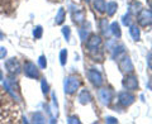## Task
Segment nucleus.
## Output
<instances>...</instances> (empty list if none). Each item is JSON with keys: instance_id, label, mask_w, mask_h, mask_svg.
<instances>
[{"instance_id": "nucleus-1", "label": "nucleus", "mask_w": 152, "mask_h": 124, "mask_svg": "<svg viewBox=\"0 0 152 124\" xmlns=\"http://www.w3.org/2000/svg\"><path fill=\"white\" fill-rule=\"evenodd\" d=\"M79 88H80V80H79V77L71 75V76H67V77L65 79V82H64L65 94H67V95L75 94L76 90H77Z\"/></svg>"}, {"instance_id": "nucleus-2", "label": "nucleus", "mask_w": 152, "mask_h": 124, "mask_svg": "<svg viewBox=\"0 0 152 124\" xmlns=\"http://www.w3.org/2000/svg\"><path fill=\"white\" fill-rule=\"evenodd\" d=\"M5 69L9 75L15 76L22 71V66H20V62H19L15 57H12V58H8L5 61Z\"/></svg>"}, {"instance_id": "nucleus-3", "label": "nucleus", "mask_w": 152, "mask_h": 124, "mask_svg": "<svg viewBox=\"0 0 152 124\" xmlns=\"http://www.w3.org/2000/svg\"><path fill=\"white\" fill-rule=\"evenodd\" d=\"M88 79L90 80V82H91L94 86H96V88H100L103 85V82H104L102 74L99 72L98 70H95V69H90L88 71Z\"/></svg>"}, {"instance_id": "nucleus-4", "label": "nucleus", "mask_w": 152, "mask_h": 124, "mask_svg": "<svg viewBox=\"0 0 152 124\" xmlns=\"http://www.w3.org/2000/svg\"><path fill=\"white\" fill-rule=\"evenodd\" d=\"M137 19H138L140 26L142 27H147L152 24V10H150V9H142Z\"/></svg>"}, {"instance_id": "nucleus-5", "label": "nucleus", "mask_w": 152, "mask_h": 124, "mask_svg": "<svg viewBox=\"0 0 152 124\" xmlns=\"http://www.w3.org/2000/svg\"><path fill=\"white\" fill-rule=\"evenodd\" d=\"M24 75L29 79H38L39 77V70L36 66V63L33 62H26L24 65Z\"/></svg>"}, {"instance_id": "nucleus-6", "label": "nucleus", "mask_w": 152, "mask_h": 124, "mask_svg": "<svg viewBox=\"0 0 152 124\" xmlns=\"http://www.w3.org/2000/svg\"><path fill=\"white\" fill-rule=\"evenodd\" d=\"M119 69H121L122 72H124V74H132L133 71H134V66H133L132 61H131V58L128 56H124L121 60V62H119Z\"/></svg>"}, {"instance_id": "nucleus-7", "label": "nucleus", "mask_w": 152, "mask_h": 124, "mask_svg": "<svg viewBox=\"0 0 152 124\" xmlns=\"http://www.w3.org/2000/svg\"><path fill=\"white\" fill-rule=\"evenodd\" d=\"M118 100H119L121 105L122 106H129L131 104L134 103L136 100V96L131 93H127V91H123L119 94V96H118Z\"/></svg>"}, {"instance_id": "nucleus-8", "label": "nucleus", "mask_w": 152, "mask_h": 124, "mask_svg": "<svg viewBox=\"0 0 152 124\" xmlns=\"http://www.w3.org/2000/svg\"><path fill=\"white\" fill-rule=\"evenodd\" d=\"M123 88L127 90H136L138 88V80H137L136 76L128 75L123 79Z\"/></svg>"}, {"instance_id": "nucleus-9", "label": "nucleus", "mask_w": 152, "mask_h": 124, "mask_svg": "<svg viewBox=\"0 0 152 124\" xmlns=\"http://www.w3.org/2000/svg\"><path fill=\"white\" fill-rule=\"evenodd\" d=\"M98 98L100 100V103L104 104V105H109L112 101V98H113V93L108 89H100L98 93Z\"/></svg>"}, {"instance_id": "nucleus-10", "label": "nucleus", "mask_w": 152, "mask_h": 124, "mask_svg": "<svg viewBox=\"0 0 152 124\" xmlns=\"http://www.w3.org/2000/svg\"><path fill=\"white\" fill-rule=\"evenodd\" d=\"M100 44H102V38L99 36H96V34H91L89 37L88 42H86V47L89 48V51L99 48V46H100Z\"/></svg>"}, {"instance_id": "nucleus-11", "label": "nucleus", "mask_w": 152, "mask_h": 124, "mask_svg": "<svg viewBox=\"0 0 152 124\" xmlns=\"http://www.w3.org/2000/svg\"><path fill=\"white\" fill-rule=\"evenodd\" d=\"M71 13H72V19L76 24H81L85 22V14L84 12H81L79 8H75L74 5H71Z\"/></svg>"}, {"instance_id": "nucleus-12", "label": "nucleus", "mask_w": 152, "mask_h": 124, "mask_svg": "<svg viewBox=\"0 0 152 124\" xmlns=\"http://www.w3.org/2000/svg\"><path fill=\"white\" fill-rule=\"evenodd\" d=\"M91 100H93L91 94H90V91L86 89H84L83 91L79 94V101H80V104H83V105H86Z\"/></svg>"}, {"instance_id": "nucleus-13", "label": "nucleus", "mask_w": 152, "mask_h": 124, "mask_svg": "<svg viewBox=\"0 0 152 124\" xmlns=\"http://www.w3.org/2000/svg\"><path fill=\"white\" fill-rule=\"evenodd\" d=\"M110 51H112V57H113V58H119V57H121L122 55H124V52H126L124 46H123V44L115 46V47H114V48H112Z\"/></svg>"}, {"instance_id": "nucleus-14", "label": "nucleus", "mask_w": 152, "mask_h": 124, "mask_svg": "<svg viewBox=\"0 0 152 124\" xmlns=\"http://www.w3.org/2000/svg\"><path fill=\"white\" fill-rule=\"evenodd\" d=\"M117 9H118V4L115 1H109L107 5H105V12L108 13L109 17H113L114 14H115Z\"/></svg>"}, {"instance_id": "nucleus-15", "label": "nucleus", "mask_w": 152, "mask_h": 124, "mask_svg": "<svg viewBox=\"0 0 152 124\" xmlns=\"http://www.w3.org/2000/svg\"><path fill=\"white\" fill-rule=\"evenodd\" d=\"M129 33H131V36H132V38L134 41H140V38H141V31H140V28L137 27V26L131 24L129 26Z\"/></svg>"}, {"instance_id": "nucleus-16", "label": "nucleus", "mask_w": 152, "mask_h": 124, "mask_svg": "<svg viewBox=\"0 0 152 124\" xmlns=\"http://www.w3.org/2000/svg\"><path fill=\"white\" fill-rule=\"evenodd\" d=\"M109 28H110V33H112V34H113L114 37H117V38H121V36H122L121 27H119V24H118L117 22H113Z\"/></svg>"}, {"instance_id": "nucleus-17", "label": "nucleus", "mask_w": 152, "mask_h": 124, "mask_svg": "<svg viewBox=\"0 0 152 124\" xmlns=\"http://www.w3.org/2000/svg\"><path fill=\"white\" fill-rule=\"evenodd\" d=\"M93 4H94V8L96 9L99 13H104V12H105V5H107L105 0H94Z\"/></svg>"}, {"instance_id": "nucleus-18", "label": "nucleus", "mask_w": 152, "mask_h": 124, "mask_svg": "<svg viewBox=\"0 0 152 124\" xmlns=\"http://www.w3.org/2000/svg\"><path fill=\"white\" fill-rule=\"evenodd\" d=\"M65 17H66L65 9H64V8H60V9H58V13H57V15H56V19H55V23H56L57 26L62 24L64 20H65Z\"/></svg>"}, {"instance_id": "nucleus-19", "label": "nucleus", "mask_w": 152, "mask_h": 124, "mask_svg": "<svg viewBox=\"0 0 152 124\" xmlns=\"http://www.w3.org/2000/svg\"><path fill=\"white\" fill-rule=\"evenodd\" d=\"M100 28H102V32H103L104 36H109V34H110V28H109V24H108L107 19H102V20H100Z\"/></svg>"}, {"instance_id": "nucleus-20", "label": "nucleus", "mask_w": 152, "mask_h": 124, "mask_svg": "<svg viewBox=\"0 0 152 124\" xmlns=\"http://www.w3.org/2000/svg\"><path fill=\"white\" fill-rule=\"evenodd\" d=\"M32 120L34 123H45L46 119H45V115L42 113H34L32 115Z\"/></svg>"}, {"instance_id": "nucleus-21", "label": "nucleus", "mask_w": 152, "mask_h": 124, "mask_svg": "<svg viewBox=\"0 0 152 124\" xmlns=\"http://www.w3.org/2000/svg\"><path fill=\"white\" fill-rule=\"evenodd\" d=\"M66 61H67V50H61V52H60V62H61V65L65 66Z\"/></svg>"}, {"instance_id": "nucleus-22", "label": "nucleus", "mask_w": 152, "mask_h": 124, "mask_svg": "<svg viewBox=\"0 0 152 124\" xmlns=\"http://www.w3.org/2000/svg\"><path fill=\"white\" fill-rule=\"evenodd\" d=\"M42 34H43V28L41 26H37L34 28V31H33V36H34V38H37V39H39L42 37Z\"/></svg>"}, {"instance_id": "nucleus-23", "label": "nucleus", "mask_w": 152, "mask_h": 124, "mask_svg": "<svg viewBox=\"0 0 152 124\" xmlns=\"http://www.w3.org/2000/svg\"><path fill=\"white\" fill-rule=\"evenodd\" d=\"M41 86H42V93H43L45 95H47V94H48V91H50V86H48V84H47L46 79H42Z\"/></svg>"}, {"instance_id": "nucleus-24", "label": "nucleus", "mask_w": 152, "mask_h": 124, "mask_svg": "<svg viewBox=\"0 0 152 124\" xmlns=\"http://www.w3.org/2000/svg\"><path fill=\"white\" fill-rule=\"evenodd\" d=\"M38 65H39L41 69H46L47 67V58H46V56H39V58H38Z\"/></svg>"}, {"instance_id": "nucleus-25", "label": "nucleus", "mask_w": 152, "mask_h": 124, "mask_svg": "<svg viewBox=\"0 0 152 124\" xmlns=\"http://www.w3.org/2000/svg\"><path fill=\"white\" fill-rule=\"evenodd\" d=\"M62 34L65 36L66 38V41H70V37H71V31H70V27H64L62 28Z\"/></svg>"}, {"instance_id": "nucleus-26", "label": "nucleus", "mask_w": 152, "mask_h": 124, "mask_svg": "<svg viewBox=\"0 0 152 124\" xmlns=\"http://www.w3.org/2000/svg\"><path fill=\"white\" fill-rule=\"evenodd\" d=\"M79 33H80V37H81V39L83 41H86L88 34H89V29H86V28H81V29L79 31Z\"/></svg>"}, {"instance_id": "nucleus-27", "label": "nucleus", "mask_w": 152, "mask_h": 124, "mask_svg": "<svg viewBox=\"0 0 152 124\" xmlns=\"http://www.w3.org/2000/svg\"><path fill=\"white\" fill-rule=\"evenodd\" d=\"M129 9H131V13H137V12H140V10H141V4H140V3L132 4Z\"/></svg>"}, {"instance_id": "nucleus-28", "label": "nucleus", "mask_w": 152, "mask_h": 124, "mask_svg": "<svg viewBox=\"0 0 152 124\" xmlns=\"http://www.w3.org/2000/svg\"><path fill=\"white\" fill-rule=\"evenodd\" d=\"M122 22H123V24H124V26H131V22H132V19H131V14H127V15L123 17Z\"/></svg>"}, {"instance_id": "nucleus-29", "label": "nucleus", "mask_w": 152, "mask_h": 124, "mask_svg": "<svg viewBox=\"0 0 152 124\" xmlns=\"http://www.w3.org/2000/svg\"><path fill=\"white\" fill-rule=\"evenodd\" d=\"M8 55V51L5 47H0V60H4Z\"/></svg>"}, {"instance_id": "nucleus-30", "label": "nucleus", "mask_w": 152, "mask_h": 124, "mask_svg": "<svg viewBox=\"0 0 152 124\" xmlns=\"http://www.w3.org/2000/svg\"><path fill=\"white\" fill-rule=\"evenodd\" d=\"M67 123H70V124H80V120L76 117H70L69 118V120H67Z\"/></svg>"}, {"instance_id": "nucleus-31", "label": "nucleus", "mask_w": 152, "mask_h": 124, "mask_svg": "<svg viewBox=\"0 0 152 124\" xmlns=\"http://www.w3.org/2000/svg\"><path fill=\"white\" fill-rule=\"evenodd\" d=\"M147 65L152 70V53H148V56H147Z\"/></svg>"}, {"instance_id": "nucleus-32", "label": "nucleus", "mask_w": 152, "mask_h": 124, "mask_svg": "<svg viewBox=\"0 0 152 124\" xmlns=\"http://www.w3.org/2000/svg\"><path fill=\"white\" fill-rule=\"evenodd\" d=\"M105 122H107V123H118L117 119L113 118V117H107V118H105Z\"/></svg>"}, {"instance_id": "nucleus-33", "label": "nucleus", "mask_w": 152, "mask_h": 124, "mask_svg": "<svg viewBox=\"0 0 152 124\" xmlns=\"http://www.w3.org/2000/svg\"><path fill=\"white\" fill-rule=\"evenodd\" d=\"M148 88L152 90V76H151V77H150V81H148Z\"/></svg>"}, {"instance_id": "nucleus-34", "label": "nucleus", "mask_w": 152, "mask_h": 124, "mask_svg": "<svg viewBox=\"0 0 152 124\" xmlns=\"http://www.w3.org/2000/svg\"><path fill=\"white\" fill-rule=\"evenodd\" d=\"M4 80V74H3V71L0 70V81H3Z\"/></svg>"}, {"instance_id": "nucleus-35", "label": "nucleus", "mask_w": 152, "mask_h": 124, "mask_svg": "<svg viewBox=\"0 0 152 124\" xmlns=\"http://www.w3.org/2000/svg\"><path fill=\"white\" fill-rule=\"evenodd\" d=\"M3 37H4V36H3V34H1V33H0V38H3Z\"/></svg>"}, {"instance_id": "nucleus-36", "label": "nucleus", "mask_w": 152, "mask_h": 124, "mask_svg": "<svg viewBox=\"0 0 152 124\" xmlns=\"http://www.w3.org/2000/svg\"><path fill=\"white\" fill-rule=\"evenodd\" d=\"M86 1H90V0H86Z\"/></svg>"}]
</instances>
